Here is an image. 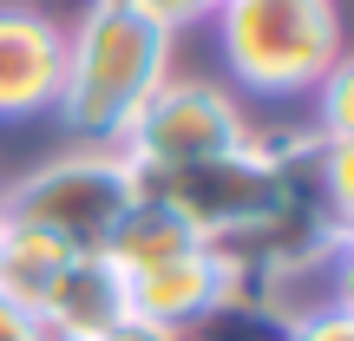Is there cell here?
<instances>
[{
  "mask_svg": "<svg viewBox=\"0 0 354 341\" xmlns=\"http://www.w3.org/2000/svg\"><path fill=\"white\" fill-rule=\"evenodd\" d=\"M256 131L243 118L236 92H223L216 79H165V86L145 99V112L131 118L125 145L118 151L131 158V171L151 177V171H177V165H197V158H223L243 151Z\"/></svg>",
  "mask_w": 354,
  "mask_h": 341,
  "instance_id": "5",
  "label": "cell"
},
{
  "mask_svg": "<svg viewBox=\"0 0 354 341\" xmlns=\"http://www.w3.org/2000/svg\"><path fill=\"white\" fill-rule=\"evenodd\" d=\"M145 7L158 13V20L171 26V33H184V26H197V20H210L223 0H145Z\"/></svg>",
  "mask_w": 354,
  "mask_h": 341,
  "instance_id": "16",
  "label": "cell"
},
{
  "mask_svg": "<svg viewBox=\"0 0 354 341\" xmlns=\"http://www.w3.org/2000/svg\"><path fill=\"white\" fill-rule=\"evenodd\" d=\"M315 138H354V53H342L315 86Z\"/></svg>",
  "mask_w": 354,
  "mask_h": 341,
  "instance_id": "13",
  "label": "cell"
},
{
  "mask_svg": "<svg viewBox=\"0 0 354 341\" xmlns=\"http://www.w3.org/2000/svg\"><path fill=\"white\" fill-rule=\"evenodd\" d=\"M177 341H289V315L256 289H230L190 329H177Z\"/></svg>",
  "mask_w": 354,
  "mask_h": 341,
  "instance_id": "11",
  "label": "cell"
},
{
  "mask_svg": "<svg viewBox=\"0 0 354 341\" xmlns=\"http://www.w3.org/2000/svg\"><path fill=\"white\" fill-rule=\"evenodd\" d=\"M66 341H92L105 335L112 322H125V276H118L105 256H73V269L59 276V289H53L46 315Z\"/></svg>",
  "mask_w": 354,
  "mask_h": 341,
  "instance_id": "8",
  "label": "cell"
},
{
  "mask_svg": "<svg viewBox=\"0 0 354 341\" xmlns=\"http://www.w3.org/2000/svg\"><path fill=\"white\" fill-rule=\"evenodd\" d=\"M223 39V66L256 99L315 92L342 59V7L335 0H223L210 13Z\"/></svg>",
  "mask_w": 354,
  "mask_h": 341,
  "instance_id": "2",
  "label": "cell"
},
{
  "mask_svg": "<svg viewBox=\"0 0 354 341\" xmlns=\"http://www.w3.org/2000/svg\"><path fill=\"white\" fill-rule=\"evenodd\" d=\"M177 33L145 0H92L79 33H66V79H59V125L79 145L118 151L131 118L171 79Z\"/></svg>",
  "mask_w": 354,
  "mask_h": 341,
  "instance_id": "1",
  "label": "cell"
},
{
  "mask_svg": "<svg viewBox=\"0 0 354 341\" xmlns=\"http://www.w3.org/2000/svg\"><path fill=\"white\" fill-rule=\"evenodd\" d=\"M33 322H39V315H26L20 302H7V295H0V341H26Z\"/></svg>",
  "mask_w": 354,
  "mask_h": 341,
  "instance_id": "18",
  "label": "cell"
},
{
  "mask_svg": "<svg viewBox=\"0 0 354 341\" xmlns=\"http://www.w3.org/2000/svg\"><path fill=\"white\" fill-rule=\"evenodd\" d=\"M73 256H79V250H66L59 237L26 230V223H7V216H0V295L20 302L26 315H46L59 276L73 269Z\"/></svg>",
  "mask_w": 354,
  "mask_h": 341,
  "instance_id": "9",
  "label": "cell"
},
{
  "mask_svg": "<svg viewBox=\"0 0 354 341\" xmlns=\"http://www.w3.org/2000/svg\"><path fill=\"white\" fill-rule=\"evenodd\" d=\"M230 289H236L230 269L210 256V243H197V250L171 256V263H158V269L125 276V315H131V322H151V329H165V335H177V329H190L210 302H223Z\"/></svg>",
  "mask_w": 354,
  "mask_h": 341,
  "instance_id": "7",
  "label": "cell"
},
{
  "mask_svg": "<svg viewBox=\"0 0 354 341\" xmlns=\"http://www.w3.org/2000/svg\"><path fill=\"white\" fill-rule=\"evenodd\" d=\"M59 79H66V26L26 0H0V125L53 112Z\"/></svg>",
  "mask_w": 354,
  "mask_h": 341,
  "instance_id": "6",
  "label": "cell"
},
{
  "mask_svg": "<svg viewBox=\"0 0 354 341\" xmlns=\"http://www.w3.org/2000/svg\"><path fill=\"white\" fill-rule=\"evenodd\" d=\"M322 295L354 315V230H342L328 243V256H322Z\"/></svg>",
  "mask_w": 354,
  "mask_h": 341,
  "instance_id": "14",
  "label": "cell"
},
{
  "mask_svg": "<svg viewBox=\"0 0 354 341\" xmlns=\"http://www.w3.org/2000/svg\"><path fill=\"white\" fill-rule=\"evenodd\" d=\"M92 341H177V335H165V329H151V322H112L105 335H92Z\"/></svg>",
  "mask_w": 354,
  "mask_h": 341,
  "instance_id": "17",
  "label": "cell"
},
{
  "mask_svg": "<svg viewBox=\"0 0 354 341\" xmlns=\"http://www.w3.org/2000/svg\"><path fill=\"white\" fill-rule=\"evenodd\" d=\"M138 197H145V184H138L125 151L79 145V151L46 158L20 184L0 190V216L7 223H26V230H46V237H59L79 256H99Z\"/></svg>",
  "mask_w": 354,
  "mask_h": 341,
  "instance_id": "3",
  "label": "cell"
},
{
  "mask_svg": "<svg viewBox=\"0 0 354 341\" xmlns=\"http://www.w3.org/2000/svg\"><path fill=\"white\" fill-rule=\"evenodd\" d=\"M289 341H354V315L335 308V302H322V308H308V315L289 322Z\"/></svg>",
  "mask_w": 354,
  "mask_h": 341,
  "instance_id": "15",
  "label": "cell"
},
{
  "mask_svg": "<svg viewBox=\"0 0 354 341\" xmlns=\"http://www.w3.org/2000/svg\"><path fill=\"white\" fill-rule=\"evenodd\" d=\"M308 171H315V197L328 210V230L335 237L354 230V138H315Z\"/></svg>",
  "mask_w": 354,
  "mask_h": 341,
  "instance_id": "12",
  "label": "cell"
},
{
  "mask_svg": "<svg viewBox=\"0 0 354 341\" xmlns=\"http://www.w3.org/2000/svg\"><path fill=\"white\" fill-rule=\"evenodd\" d=\"M197 230L184 223V216L171 210V203H158V197H138L125 210V223L112 230V243H105V263L118 269V276H138V269H158V263H171V256H184V250H197Z\"/></svg>",
  "mask_w": 354,
  "mask_h": 341,
  "instance_id": "10",
  "label": "cell"
},
{
  "mask_svg": "<svg viewBox=\"0 0 354 341\" xmlns=\"http://www.w3.org/2000/svg\"><path fill=\"white\" fill-rule=\"evenodd\" d=\"M26 341H66V335L53 329V322H33V329H26Z\"/></svg>",
  "mask_w": 354,
  "mask_h": 341,
  "instance_id": "19",
  "label": "cell"
},
{
  "mask_svg": "<svg viewBox=\"0 0 354 341\" xmlns=\"http://www.w3.org/2000/svg\"><path fill=\"white\" fill-rule=\"evenodd\" d=\"M308 145L315 138H302L295 151H276V145L250 138L243 151L197 158V165H177V171H151V177H138V184H145V197L171 203L203 243H216V237L256 223L263 210H276V203L289 197L302 165H308Z\"/></svg>",
  "mask_w": 354,
  "mask_h": 341,
  "instance_id": "4",
  "label": "cell"
}]
</instances>
